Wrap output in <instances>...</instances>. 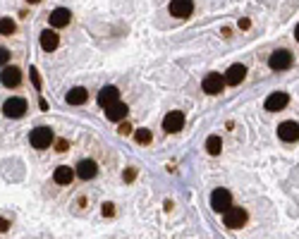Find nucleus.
I'll return each mask as SVG.
<instances>
[{
  "instance_id": "a878e982",
  "label": "nucleus",
  "mask_w": 299,
  "mask_h": 239,
  "mask_svg": "<svg viewBox=\"0 0 299 239\" xmlns=\"http://www.w3.org/2000/svg\"><path fill=\"white\" fill-rule=\"evenodd\" d=\"M113 213H115L113 203H103V215H113Z\"/></svg>"
},
{
  "instance_id": "b1692460",
  "label": "nucleus",
  "mask_w": 299,
  "mask_h": 239,
  "mask_svg": "<svg viewBox=\"0 0 299 239\" xmlns=\"http://www.w3.org/2000/svg\"><path fill=\"white\" fill-rule=\"evenodd\" d=\"M8 60H10L8 48H0V67H3V65H8Z\"/></svg>"
},
{
  "instance_id": "6e6552de",
  "label": "nucleus",
  "mask_w": 299,
  "mask_h": 239,
  "mask_svg": "<svg viewBox=\"0 0 299 239\" xmlns=\"http://www.w3.org/2000/svg\"><path fill=\"white\" fill-rule=\"evenodd\" d=\"M3 112L8 115V117H22L24 112H26V101L24 98H8L5 105H3Z\"/></svg>"
},
{
  "instance_id": "0eeeda50",
  "label": "nucleus",
  "mask_w": 299,
  "mask_h": 239,
  "mask_svg": "<svg viewBox=\"0 0 299 239\" xmlns=\"http://www.w3.org/2000/svg\"><path fill=\"white\" fill-rule=\"evenodd\" d=\"M278 136L283 139V141L292 143V141H299V122H280V127H278Z\"/></svg>"
},
{
  "instance_id": "c756f323",
  "label": "nucleus",
  "mask_w": 299,
  "mask_h": 239,
  "mask_svg": "<svg viewBox=\"0 0 299 239\" xmlns=\"http://www.w3.org/2000/svg\"><path fill=\"white\" fill-rule=\"evenodd\" d=\"M26 3H41V0H26Z\"/></svg>"
},
{
  "instance_id": "cd10ccee",
  "label": "nucleus",
  "mask_w": 299,
  "mask_h": 239,
  "mask_svg": "<svg viewBox=\"0 0 299 239\" xmlns=\"http://www.w3.org/2000/svg\"><path fill=\"white\" fill-rule=\"evenodd\" d=\"M249 24H252L249 19H239V29H249Z\"/></svg>"
},
{
  "instance_id": "bb28decb",
  "label": "nucleus",
  "mask_w": 299,
  "mask_h": 239,
  "mask_svg": "<svg viewBox=\"0 0 299 239\" xmlns=\"http://www.w3.org/2000/svg\"><path fill=\"white\" fill-rule=\"evenodd\" d=\"M134 175H137L134 170H125V175H122V177H125V182H132V180H134Z\"/></svg>"
},
{
  "instance_id": "ddd939ff",
  "label": "nucleus",
  "mask_w": 299,
  "mask_h": 239,
  "mask_svg": "<svg viewBox=\"0 0 299 239\" xmlns=\"http://www.w3.org/2000/svg\"><path fill=\"white\" fill-rule=\"evenodd\" d=\"M120 101V91L118 86H103L101 94H98V105H103V108H108V105L118 103Z\"/></svg>"
},
{
  "instance_id": "f257e3e1",
  "label": "nucleus",
  "mask_w": 299,
  "mask_h": 239,
  "mask_svg": "<svg viewBox=\"0 0 299 239\" xmlns=\"http://www.w3.org/2000/svg\"><path fill=\"white\" fill-rule=\"evenodd\" d=\"M223 223H225V227H230V230H239V227H244V223H247V211L244 208H228L225 213H223Z\"/></svg>"
},
{
  "instance_id": "9b49d317",
  "label": "nucleus",
  "mask_w": 299,
  "mask_h": 239,
  "mask_svg": "<svg viewBox=\"0 0 299 239\" xmlns=\"http://www.w3.org/2000/svg\"><path fill=\"white\" fill-rule=\"evenodd\" d=\"M244 77H247V67L244 65H232L228 72H225V84H230V86H237V84H242Z\"/></svg>"
},
{
  "instance_id": "7ed1b4c3",
  "label": "nucleus",
  "mask_w": 299,
  "mask_h": 239,
  "mask_svg": "<svg viewBox=\"0 0 299 239\" xmlns=\"http://www.w3.org/2000/svg\"><path fill=\"white\" fill-rule=\"evenodd\" d=\"M29 141L34 148H48L53 143V132H50V127H36L29 134Z\"/></svg>"
},
{
  "instance_id": "aec40b11",
  "label": "nucleus",
  "mask_w": 299,
  "mask_h": 239,
  "mask_svg": "<svg viewBox=\"0 0 299 239\" xmlns=\"http://www.w3.org/2000/svg\"><path fill=\"white\" fill-rule=\"evenodd\" d=\"M206 151L211 153V156H218V153L223 151V139L221 136H208V139H206Z\"/></svg>"
},
{
  "instance_id": "f03ea898",
  "label": "nucleus",
  "mask_w": 299,
  "mask_h": 239,
  "mask_svg": "<svg viewBox=\"0 0 299 239\" xmlns=\"http://www.w3.org/2000/svg\"><path fill=\"white\" fill-rule=\"evenodd\" d=\"M211 208L218 213H225L228 208H232V194L228 189H215L211 194Z\"/></svg>"
},
{
  "instance_id": "4be33fe9",
  "label": "nucleus",
  "mask_w": 299,
  "mask_h": 239,
  "mask_svg": "<svg viewBox=\"0 0 299 239\" xmlns=\"http://www.w3.org/2000/svg\"><path fill=\"white\" fill-rule=\"evenodd\" d=\"M134 139H137V143H149L151 141V132L149 129H137V132H134Z\"/></svg>"
},
{
  "instance_id": "4468645a",
  "label": "nucleus",
  "mask_w": 299,
  "mask_h": 239,
  "mask_svg": "<svg viewBox=\"0 0 299 239\" xmlns=\"http://www.w3.org/2000/svg\"><path fill=\"white\" fill-rule=\"evenodd\" d=\"M50 26H56V29H63V26H67L70 24V19H72V15H70V10H65V8H58V10H53L50 12Z\"/></svg>"
},
{
  "instance_id": "20e7f679",
  "label": "nucleus",
  "mask_w": 299,
  "mask_h": 239,
  "mask_svg": "<svg viewBox=\"0 0 299 239\" xmlns=\"http://www.w3.org/2000/svg\"><path fill=\"white\" fill-rule=\"evenodd\" d=\"M268 65H270V70H276V72L290 70L292 67V53L290 50H276L273 55L268 57Z\"/></svg>"
},
{
  "instance_id": "dca6fc26",
  "label": "nucleus",
  "mask_w": 299,
  "mask_h": 239,
  "mask_svg": "<svg viewBox=\"0 0 299 239\" xmlns=\"http://www.w3.org/2000/svg\"><path fill=\"white\" fill-rule=\"evenodd\" d=\"M58 43H60V36H58L56 32H50V29H46V32L41 34V48L46 50V53H50V50H56Z\"/></svg>"
},
{
  "instance_id": "423d86ee",
  "label": "nucleus",
  "mask_w": 299,
  "mask_h": 239,
  "mask_svg": "<svg viewBox=\"0 0 299 239\" xmlns=\"http://www.w3.org/2000/svg\"><path fill=\"white\" fill-rule=\"evenodd\" d=\"M194 12V0H170V15L177 19H187Z\"/></svg>"
},
{
  "instance_id": "412c9836",
  "label": "nucleus",
  "mask_w": 299,
  "mask_h": 239,
  "mask_svg": "<svg viewBox=\"0 0 299 239\" xmlns=\"http://www.w3.org/2000/svg\"><path fill=\"white\" fill-rule=\"evenodd\" d=\"M0 34H15V22L10 17H0Z\"/></svg>"
},
{
  "instance_id": "5701e85b",
  "label": "nucleus",
  "mask_w": 299,
  "mask_h": 239,
  "mask_svg": "<svg viewBox=\"0 0 299 239\" xmlns=\"http://www.w3.org/2000/svg\"><path fill=\"white\" fill-rule=\"evenodd\" d=\"M29 74H32L34 86H36V88H41V77H39V72H36V67H32V72H29Z\"/></svg>"
},
{
  "instance_id": "f8f14e48",
  "label": "nucleus",
  "mask_w": 299,
  "mask_h": 239,
  "mask_svg": "<svg viewBox=\"0 0 299 239\" xmlns=\"http://www.w3.org/2000/svg\"><path fill=\"white\" fill-rule=\"evenodd\" d=\"M0 81H3V86H17L19 81H22V72H19V67H5V70L0 72Z\"/></svg>"
},
{
  "instance_id": "c85d7f7f",
  "label": "nucleus",
  "mask_w": 299,
  "mask_h": 239,
  "mask_svg": "<svg viewBox=\"0 0 299 239\" xmlns=\"http://www.w3.org/2000/svg\"><path fill=\"white\" fill-rule=\"evenodd\" d=\"M294 39L299 41V24H297V29H294Z\"/></svg>"
},
{
  "instance_id": "1a4fd4ad",
  "label": "nucleus",
  "mask_w": 299,
  "mask_h": 239,
  "mask_svg": "<svg viewBox=\"0 0 299 239\" xmlns=\"http://www.w3.org/2000/svg\"><path fill=\"white\" fill-rule=\"evenodd\" d=\"M182 127H184V112L173 110V112H168L166 117H163V129H166V132H170V134L180 132Z\"/></svg>"
},
{
  "instance_id": "9d476101",
  "label": "nucleus",
  "mask_w": 299,
  "mask_h": 239,
  "mask_svg": "<svg viewBox=\"0 0 299 239\" xmlns=\"http://www.w3.org/2000/svg\"><path fill=\"white\" fill-rule=\"evenodd\" d=\"M287 103H290V96L285 94V91H276V94H270L266 98L263 108H266V110H270V112H278V110H283Z\"/></svg>"
},
{
  "instance_id": "f3484780",
  "label": "nucleus",
  "mask_w": 299,
  "mask_h": 239,
  "mask_svg": "<svg viewBox=\"0 0 299 239\" xmlns=\"http://www.w3.org/2000/svg\"><path fill=\"white\" fill-rule=\"evenodd\" d=\"M96 172H98V167H96L94 160H81L77 165V175L81 177V180H94Z\"/></svg>"
},
{
  "instance_id": "6ab92c4d",
  "label": "nucleus",
  "mask_w": 299,
  "mask_h": 239,
  "mask_svg": "<svg viewBox=\"0 0 299 239\" xmlns=\"http://www.w3.org/2000/svg\"><path fill=\"white\" fill-rule=\"evenodd\" d=\"M87 98H89L87 88L74 86V88H70V94H67V103L70 105H81V103H87Z\"/></svg>"
},
{
  "instance_id": "a211bd4d",
  "label": "nucleus",
  "mask_w": 299,
  "mask_h": 239,
  "mask_svg": "<svg viewBox=\"0 0 299 239\" xmlns=\"http://www.w3.org/2000/svg\"><path fill=\"white\" fill-rule=\"evenodd\" d=\"M53 180H56V184H70L72 180H74V170H72L70 165L56 167V172H53Z\"/></svg>"
},
{
  "instance_id": "393cba45",
  "label": "nucleus",
  "mask_w": 299,
  "mask_h": 239,
  "mask_svg": "<svg viewBox=\"0 0 299 239\" xmlns=\"http://www.w3.org/2000/svg\"><path fill=\"white\" fill-rule=\"evenodd\" d=\"M120 134H132V127H129V122H125V125H120Z\"/></svg>"
},
{
  "instance_id": "39448f33",
  "label": "nucleus",
  "mask_w": 299,
  "mask_h": 239,
  "mask_svg": "<svg viewBox=\"0 0 299 239\" xmlns=\"http://www.w3.org/2000/svg\"><path fill=\"white\" fill-rule=\"evenodd\" d=\"M201 86H204L206 94H211V96L221 94L223 86H225V77L218 74V72H211V74H206L204 77V84H201Z\"/></svg>"
},
{
  "instance_id": "2eb2a0df",
  "label": "nucleus",
  "mask_w": 299,
  "mask_h": 239,
  "mask_svg": "<svg viewBox=\"0 0 299 239\" xmlns=\"http://www.w3.org/2000/svg\"><path fill=\"white\" fill-rule=\"evenodd\" d=\"M127 105L122 103V101H118V103H113V105H108L105 108V117L111 120V122H122V120L127 117Z\"/></svg>"
}]
</instances>
